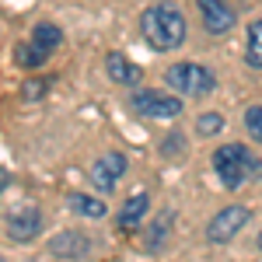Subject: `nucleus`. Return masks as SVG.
<instances>
[{"instance_id":"obj_1","label":"nucleus","mask_w":262,"mask_h":262,"mask_svg":"<svg viewBox=\"0 0 262 262\" xmlns=\"http://www.w3.org/2000/svg\"><path fill=\"white\" fill-rule=\"evenodd\" d=\"M140 35L147 39L150 49L158 53H171L185 42V14L179 4L171 0H158L140 14Z\"/></svg>"},{"instance_id":"obj_2","label":"nucleus","mask_w":262,"mask_h":262,"mask_svg":"<svg viewBox=\"0 0 262 262\" xmlns=\"http://www.w3.org/2000/svg\"><path fill=\"white\" fill-rule=\"evenodd\" d=\"M262 161L252 154V147H245V143H224L213 150V171H217V179H221L224 189H245V182H252L259 175Z\"/></svg>"},{"instance_id":"obj_3","label":"nucleus","mask_w":262,"mask_h":262,"mask_svg":"<svg viewBox=\"0 0 262 262\" xmlns=\"http://www.w3.org/2000/svg\"><path fill=\"white\" fill-rule=\"evenodd\" d=\"M164 81L168 88L179 95V98H206L213 88H217V77L200 67V63L185 60V63H171L168 70H164Z\"/></svg>"},{"instance_id":"obj_4","label":"nucleus","mask_w":262,"mask_h":262,"mask_svg":"<svg viewBox=\"0 0 262 262\" xmlns=\"http://www.w3.org/2000/svg\"><path fill=\"white\" fill-rule=\"evenodd\" d=\"M129 108L147 116V119H175V116H182L179 95H168V91H137L129 98Z\"/></svg>"},{"instance_id":"obj_5","label":"nucleus","mask_w":262,"mask_h":262,"mask_svg":"<svg viewBox=\"0 0 262 262\" xmlns=\"http://www.w3.org/2000/svg\"><path fill=\"white\" fill-rule=\"evenodd\" d=\"M248 221H252V210H248V206H224L221 213L206 224V242L210 245L234 242V234H238Z\"/></svg>"},{"instance_id":"obj_6","label":"nucleus","mask_w":262,"mask_h":262,"mask_svg":"<svg viewBox=\"0 0 262 262\" xmlns=\"http://www.w3.org/2000/svg\"><path fill=\"white\" fill-rule=\"evenodd\" d=\"M126 168H129L126 154H119V150H112V154H101L98 161L91 164V182H95V189L108 196V192L116 189V182L126 175Z\"/></svg>"},{"instance_id":"obj_7","label":"nucleus","mask_w":262,"mask_h":262,"mask_svg":"<svg viewBox=\"0 0 262 262\" xmlns=\"http://www.w3.org/2000/svg\"><path fill=\"white\" fill-rule=\"evenodd\" d=\"M39 231H42V210H39V206H21L18 213L7 221V238L18 242V245L35 242Z\"/></svg>"},{"instance_id":"obj_8","label":"nucleus","mask_w":262,"mask_h":262,"mask_svg":"<svg viewBox=\"0 0 262 262\" xmlns=\"http://www.w3.org/2000/svg\"><path fill=\"white\" fill-rule=\"evenodd\" d=\"M196 7H200L203 28H206L210 35H224V32L234 28V11H231L224 0H196Z\"/></svg>"},{"instance_id":"obj_9","label":"nucleus","mask_w":262,"mask_h":262,"mask_svg":"<svg viewBox=\"0 0 262 262\" xmlns=\"http://www.w3.org/2000/svg\"><path fill=\"white\" fill-rule=\"evenodd\" d=\"M49 252H53L56 259H84V255L91 252V238L81 234V231H63V234H56V238L49 242Z\"/></svg>"},{"instance_id":"obj_10","label":"nucleus","mask_w":262,"mask_h":262,"mask_svg":"<svg viewBox=\"0 0 262 262\" xmlns=\"http://www.w3.org/2000/svg\"><path fill=\"white\" fill-rule=\"evenodd\" d=\"M105 70H108V77L116 84H122V88H137V84L143 81V70L129 60V56H122V53H108V56H105Z\"/></svg>"},{"instance_id":"obj_11","label":"nucleus","mask_w":262,"mask_h":262,"mask_svg":"<svg viewBox=\"0 0 262 262\" xmlns=\"http://www.w3.org/2000/svg\"><path fill=\"white\" fill-rule=\"evenodd\" d=\"M171 224H175V210H171V206H164L161 213L150 221L147 234H143V245H147V252H161L164 245H168V238H171Z\"/></svg>"},{"instance_id":"obj_12","label":"nucleus","mask_w":262,"mask_h":262,"mask_svg":"<svg viewBox=\"0 0 262 262\" xmlns=\"http://www.w3.org/2000/svg\"><path fill=\"white\" fill-rule=\"evenodd\" d=\"M150 213V200H147V192H133L129 200L122 203V210H119V227L122 231H133V227H140V221Z\"/></svg>"},{"instance_id":"obj_13","label":"nucleus","mask_w":262,"mask_h":262,"mask_svg":"<svg viewBox=\"0 0 262 262\" xmlns=\"http://www.w3.org/2000/svg\"><path fill=\"white\" fill-rule=\"evenodd\" d=\"M67 206H70V213H77V217H91V221H101V217L108 213L101 200L84 196V192H70V196H67Z\"/></svg>"},{"instance_id":"obj_14","label":"nucleus","mask_w":262,"mask_h":262,"mask_svg":"<svg viewBox=\"0 0 262 262\" xmlns=\"http://www.w3.org/2000/svg\"><path fill=\"white\" fill-rule=\"evenodd\" d=\"M32 42H35V46H42L46 53H56V49L63 46L60 25H53V21H39V25L32 28Z\"/></svg>"},{"instance_id":"obj_15","label":"nucleus","mask_w":262,"mask_h":262,"mask_svg":"<svg viewBox=\"0 0 262 262\" xmlns=\"http://www.w3.org/2000/svg\"><path fill=\"white\" fill-rule=\"evenodd\" d=\"M14 60H18V67H25V70H39L42 63L49 60V53H46L42 46H35V42H21L18 49H14Z\"/></svg>"},{"instance_id":"obj_16","label":"nucleus","mask_w":262,"mask_h":262,"mask_svg":"<svg viewBox=\"0 0 262 262\" xmlns=\"http://www.w3.org/2000/svg\"><path fill=\"white\" fill-rule=\"evenodd\" d=\"M248 63L262 67V21H252L248 28Z\"/></svg>"},{"instance_id":"obj_17","label":"nucleus","mask_w":262,"mask_h":262,"mask_svg":"<svg viewBox=\"0 0 262 262\" xmlns=\"http://www.w3.org/2000/svg\"><path fill=\"white\" fill-rule=\"evenodd\" d=\"M224 129V116L221 112H203L200 119H196V133L200 137H217Z\"/></svg>"},{"instance_id":"obj_18","label":"nucleus","mask_w":262,"mask_h":262,"mask_svg":"<svg viewBox=\"0 0 262 262\" xmlns=\"http://www.w3.org/2000/svg\"><path fill=\"white\" fill-rule=\"evenodd\" d=\"M245 129L252 133V140L262 143V101H259V105H252V108L245 112Z\"/></svg>"},{"instance_id":"obj_19","label":"nucleus","mask_w":262,"mask_h":262,"mask_svg":"<svg viewBox=\"0 0 262 262\" xmlns=\"http://www.w3.org/2000/svg\"><path fill=\"white\" fill-rule=\"evenodd\" d=\"M42 95H46V81H39V77H32V81L25 84V91H21L25 101H35V98H42Z\"/></svg>"},{"instance_id":"obj_20","label":"nucleus","mask_w":262,"mask_h":262,"mask_svg":"<svg viewBox=\"0 0 262 262\" xmlns=\"http://www.w3.org/2000/svg\"><path fill=\"white\" fill-rule=\"evenodd\" d=\"M164 154H168V158H175V154H185V140H182L179 133H171V137H168V140H164Z\"/></svg>"},{"instance_id":"obj_21","label":"nucleus","mask_w":262,"mask_h":262,"mask_svg":"<svg viewBox=\"0 0 262 262\" xmlns=\"http://www.w3.org/2000/svg\"><path fill=\"white\" fill-rule=\"evenodd\" d=\"M0 189H4V175H0Z\"/></svg>"},{"instance_id":"obj_22","label":"nucleus","mask_w":262,"mask_h":262,"mask_svg":"<svg viewBox=\"0 0 262 262\" xmlns=\"http://www.w3.org/2000/svg\"><path fill=\"white\" fill-rule=\"evenodd\" d=\"M259 248H262V234H259Z\"/></svg>"},{"instance_id":"obj_23","label":"nucleus","mask_w":262,"mask_h":262,"mask_svg":"<svg viewBox=\"0 0 262 262\" xmlns=\"http://www.w3.org/2000/svg\"><path fill=\"white\" fill-rule=\"evenodd\" d=\"M0 262H7V259H4V255H0Z\"/></svg>"},{"instance_id":"obj_24","label":"nucleus","mask_w":262,"mask_h":262,"mask_svg":"<svg viewBox=\"0 0 262 262\" xmlns=\"http://www.w3.org/2000/svg\"><path fill=\"white\" fill-rule=\"evenodd\" d=\"M259 175H262V168H259Z\"/></svg>"}]
</instances>
